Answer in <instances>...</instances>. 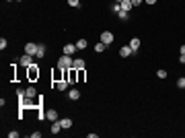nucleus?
<instances>
[{"label":"nucleus","instance_id":"obj_31","mask_svg":"<svg viewBox=\"0 0 185 138\" xmlns=\"http://www.w3.org/2000/svg\"><path fill=\"white\" fill-rule=\"evenodd\" d=\"M179 52H181V54H185V46H181V49H179Z\"/></svg>","mask_w":185,"mask_h":138},{"label":"nucleus","instance_id":"obj_25","mask_svg":"<svg viewBox=\"0 0 185 138\" xmlns=\"http://www.w3.org/2000/svg\"><path fill=\"white\" fill-rule=\"evenodd\" d=\"M6 46H8V41L2 37V39H0V49H6Z\"/></svg>","mask_w":185,"mask_h":138},{"label":"nucleus","instance_id":"obj_22","mask_svg":"<svg viewBox=\"0 0 185 138\" xmlns=\"http://www.w3.org/2000/svg\"><path fill=\"white\" fill-rule=\"evenodd\" d=\"M156 76H158V78H167V70H165V68L156 70Z\"/></svg>","mask_w":185,"mask_h":138},{"label":"nucleus","instance_id":"obj_28","mask_svg":"<svg viewBox=\"0 0 185 138\" xmlns=\"http://www.w3.org/2000/svg\"><path fill=\"white\" fill-rule=\"evenodd\" d=\"M78 81H85V70H78Z\"/></svg>","mask_w":185,"mask_h":138},{"label":"nucleus","instance_id":"obj_17","mask_svg":"<svg viewBox=\"0 0 185 138\" xmlns=\"http://www.w3.org/2000/svg\"><path fill=\"white\" fill-rule=\"evenodd\" d=\"M25 93H27V99H33V97L37 95V91H35V87H27V89H25Z\"/></svg>","mask_w":185,"mask_h":138},{"label":"nucleus","instance_id":"obj_19","mask_svg":"<svg viewBox=\"0 0 185 138\" xmlns=\"http://www.w3.org/2000/svg\"><path fill=\"white\" fill-rule=\"evenodd\" d=\"M105 44H103V41H99V44H97V46H95V52H97V54H103V52H105Z\"/></svg>","mask_w":185,"mask_h":138},{"label":"nucleus","instance_id":"obj_20","mask_svg":"<svg viewBox=\"0 0 185 138\" xmlns=\"http://www.w3.org/2000/svg\"><path fill=\"white\" fill-rule=\"evenodd\" d=\"M117 17H119L121 21H128V17H130V15H128V10H119V12H117Z\"/></svg>","mask_w":185,"mask_h":138},{"label":"nucleus","instance_id":"obj_3","mask_svg":"<svg viewBox=\"0 0 185 138\" xmlns=\"http://www.w3.org/2000/svg\"><path fill=\"white\" fill-rule=\"evenodd\" d=\"M33 58H35V56H29V54H23V56H21V66H25V68H29V66L33 64Z\"/></svg>","mask_w":185,"mask_h":138},{"label":"nucleus","instance_id":"obj_21","mask_svg":"<svg viewBox=\"0 0 185 138\" xmlns=\"http://www.w3.org/2000/svg\"><path fill=\"white\" fill-rule=\"evenodd\" d=\"M111 10H113V12L117 15V12L121 10V6H119V2H113V4H111Z\"/></svg>","mask_w":185,"mask_h":138},{"label":"nucleus","instance_id":"obj_4","mask_svg":"<svg viewBox=\"0 0 185 138\" xmlns=\"http://www.w3.org/2000/svg\"><path fill=\"white\" fill-rule=\"evenodd\" d=\"M76 52H78L76 44H66L64 49H62V54H68V56H72V54H76Z\"/></svg>","mask_w":185,"mask_h":138},{"label":"nucleus","instance_id":"obj_9","mask_svg":"<svg viewBox=\"0 0 185 138\" xmlns=\"http://www.w3.org/2000/svg\"><path fill=\"white\" fill-rule=\"evenodd\" d=\"M132 54H134V49H132L130 46L119 47V56H121V58H128V56H132Z\"/></svg>","mask_w":185,"mask_h":138},{"label":"nucleus","instance_id":"obj_32","mask_svg":"<svg viewBox=\"0 0 185 138\" xmlns=\"http://www.w3.org/2000/svg\"><path fill=\"white\" fill-rule=\"evenodd\" d=\"M115 2H124V0H115Z\"/></svg>","mask_w":185,"mask_h":138},{"label":"nucleus","instance_id":"obj_16","mask_svg":"<svg viewBox=\"0 0 185 138\" xmlns=\"http://www.w3.org/2000/svg\"><path fill=\"white\" fill-rule=\"evenodd\" d=\"M46 56V46L43 44H37V56L35 58H43Z\"/></svg>","mask_w":185,"mask_h":138},{"label":"nucleus","instance_id":"obj_18","mask_svg":"<svg viewBox=\"0 0 185 138\" xmlns=\"http://www.w3.org/2000/svg\"><path fill=\"white\" fill-rule=\"evenodd\" d=\"M87 46H89L87 39H78V41H76V47H78V49H87Z\"/></svg>","mask_w":185,"mask_h":138},{"label":"nucleus","instance_id":"obj_24","mask_svg":"<svg viewBox=\"0 0 185 138\" xmlns=\"http://www.w3.org/2000/svg\"><path fill=\"white\" fill-rule=\"evenodd\" d=\"M68 4L74 6V8H78V6H80V0H68Z\"/></svg>","mask_w":185,"mask_h":138},{"label":"nucleus","instance_id":"obj_29","mask_svg":"<svg viewBox=\"0 0 185 138\" xmlns=\"http://www.w3.org/2000/svg\"><path fill=\"white\" fill-rule=\"evenodd\" d=\"M179 64H185V54H181V56H179Z\"/></svg>","mask_w":185,"mask_h":138},{"label":"nucleus","instance_id":"obj_8","mask_svg":"<svg viewBox=\"0 0 185 138\" xmlns=\"http://www.w3.org/2000/svg\"><path fill=\"white\" fill-rule=\"evenodd\" d=\"M68 85H70V81H66V78L56 81V89H58V91H66V89H68Z\"/></svg>","mask_w":185,"mask_h":138},{"label":"nucleus","instance_id":"obj_6","mask_svg":"<svg viewBox=\"0 0 185 138\" xmlns=\"http://www.w3.org/2000/svg\"><path fill=\"white\" fill-rule=\"evenodd\" d=\"M25 54H29V56H37V44H27V46H25Z\"/></svg>","mask_w":185,"mask_h":138},{"label":"nucleus","instance_id":"obj_30","mask_svg":"<svg viewBox=\"0 0 185 138\" xmlns=\"http://www.w3.org/2000/svg\"><path fill=\"white\" fill-rule=\"evenodd\" d=\"M144 2H146V4H154L156 0H144Z\"/></svg>","mask_w":185,"mask_h":138},{"label":"nucleus","instance_id":"obj_26","mask_svg":"<svg viewBox=\"0 0 185 138\" xmlns=\"http://www.w3.org/2000/svg\"><path fill=\"white\" fill-rule=\"evenodd\" d=\"M130 2H132V6H134V8H136V6H140V4H142V2H144V0H130Z\"/></svg>","mask_w":185,"mask_h":138},{"label":"nucleus","instance_id":"obj_1","mask_svg":"<svg viewBox=\"0 0 185 138\" xmlns=\"http://www.w3.org/2000/svg\"><path fill=\"white\" fill-rule=\"evenodd\" d=\"M72 64H74V58H72V56H68V54H62V56H60V60H58V66H60L62 70L72 68Z\"/></svg>","mask_w":185,"mask_h":138},{"label":"nucleus","instance_id":"obj_12","mask_svg":"<svg viewBox=\"0 0 185 138\" xmlns=\"http://www.w3.org/2000/svg\"><path fill=\"white\" fill-rule=\"evenodd\" d=\"M64 128H62V124H60V120H56V122H51V134H58V132H62Z\"/></svg>","mask_w":185,"mask_h":138},{"label":"nucleus","instance_id":"obj_15","mask_svg":"<svg viewBox=\"0 0 185 138\" xmlns=\"http://www.w3.org/2000/svg\"><path fill=\"white\" fill-rule=\"evenodd\" d=\"M119 6H121V10H128V12H130V10H132V8H134V6H132V2H130V0H124V2H119Z\"/></svg>","mask_w":185,"mask_h":138},{"label":"nucleus","instance_id":"obj_11","mask_svg":"<svg viewBox=\"0 0 185 138\" xmlns=\"http://www.w3.org/2000/svg\"><path fill=\"white\" fill-rule=\"evenodd\" d=\"M68 99H70V101L80 99V91H78V89H70V91H68Z\"/></svg>","mask_w":185,"mask_h":138},{"label":"nucleus","instance_id":"obj_27","mask_svg":"<svg viewBox=\"0 0 185 138\" xmlns=\"http://www.w3.org/2000/svg\"><path fill=\"white\" fill-rule=\"evenodd\" d=\"M8 136H10V138H19V132H17V130H12V132H8Z\"/></svg>","mask_w":185,"mask_h":138},{"label":"nucleus","instance_id":"obj_33","mask_svg":"<svg viewBox=\"0 0 185 138\" xmlns=\"http://www.w3.org/2000/svg\"><path fill=\"white\" fill-rule=\"evenodd\" d=\"M6 2H12V0H6Z\"/></svg>","mask_w":185,"mask_h":138},{"label":"nucleus","instance_id":"obj_5","mask_svg":"<svg viewBox=\"0 0 185 138\" xmlns=\"http://www.w3.org/2000/svg\"><path fill=\"white\" fill-rule=\"evenodd\" d=\"M101 41H103L105 46L113 44V33H109V31H103V33H101Z\"/></svg>","mask_w":185,"mask_h":138},{"label":"nucleus","instance_id":"obj_2","mask_svg":"<svg viewBox=\"0 0 185 138\" xmlns=\"http://www.w3.org/2000/svg\"><path fill=\"white\" fill-rule=\"evenodd\" d=\"M27 76H29V81H37V78H39V68H37V64H31V66L27 68Z\"/></svg>","mask_w":185,"mask_h":138},{"label":"nucleus","instance_id":"obj_7","mask_svg":"<svg viewBox=\"0 0 185 138\" xmlns=\"http://www.w3.org/2000/svg\"><path fill=\"white\" fill-rule=\"evenodd\" d=\"M85 66H87V62H85L82 58H74V64H72V68H76V70H85Z\"/></svg>","mask_w":185,"mask_h":138},{"label":"nucleus","instance_id":"obj_10","mask_svg":"<svg viewBox=\"0 0 185 138\" xmlns=\"http://www.w3.org/2000/svg\"><path fill=\"white\" fill-rule=\"evenodd\" d=\"M46 118L49 120V122H56V120H60V115H58V111H56V109H47V111H46Z\"/></svg>","mask_w":185,"mask_h":138},{"label":"nucleus","instance_id":"obj_13","mask_svg":"<svg viewBox=\"0 0 185 138\" xmlns=\"http://www.w3.org/2000/svg\"><path fill=\"white\" fill-rule=\"evenodd\" d=\"M128 46L132 47V49H134V54H136V52H138V47H140V39H138V37H132Z\"/></svg>","mask_w":185,"mask_h":138},{"label":"nucleus","instance_id":"obj_14","mask_svg":"<svg viewBox=\"0 0 185 138\" xmlns=\"http://www.w3.org/2000/svg\"><path fill=\"white\" fill-rule=\"evenodd\" d=\"M60 124H62L64 130H68V128L72 126V120H70V118H60Z\"/></svg>","mask_w":185,"mask_h":138},{"label":"nucleus","instance_id":"obj_23","mask_svg":"<svg viewBox=\"0 0 185 138\" xmlns=\"http://www.w3.org/2000/svg\"><path fill=\"white\" fill-rule=\"evenodd\" d=\"M177 87H179V89H185V76L177 78Z\"/></svg>","mask_w":185,"mask_h":138}]
</instances>
